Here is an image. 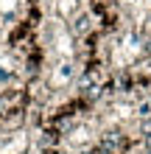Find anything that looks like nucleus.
Listing matches in <instances>:
<instances>
[{
	"mask_svg": "<svg viewBox=\"0 0 151 154\" xmlns=\"http://www.w3.org/2000/svg\"><path fill=\"white\" fill-rule=\"evenodd\" d=\"M70 31H73L76 37H84V34L90 31V17L87 14H76L73 20H70Z\"/></svg>",
	"mask_w": 151,
	"mask_h": 154,
	"instance_id": "f257e3e1",
	"label": "nucleus"
},
{
	"mask_svg": "<svg viewBox=\"0 0 151 154\" xmlns=\"http://www.w3.org/2000/svg\"><path fill=\"white\" fill-rule=\"evenodd\" d=\"M73 73H76L73 65H70V62H62V65L56 67V81H70V79H73Z\"/></svg>",
	"mask_w": 151,
	"mask_h": 154,
	"instance_id": "f03ea898",
	"label": "nucleus"
},
{
	"mask_svg": "<svg viewBox=\"0 0 151 154\" xmlns=\"http://www.w3.org/2000/svg\"><path fill=\"white\" fill-rule=\"evenodd\" d=\"M137 115L140 118H151V98H146V101L137 104Z\"/></svg>",
	"mask_w": 151,
	"mask_h": 154,
	"instance_id": "7ed1b4c3",
	"label": "nucleus"
},
{
	"mask_svg": "<svg viewBox=\"0 0 151 154\" xmlns=\"http://www.w3.org/2000/svg\"><path fill=\"white\" fill-rule=\"evenodd\" d=\"M8 109H11V104H8V98H6V93H0V118H3Z\"/></svg>",
	"mask_w": 151,
	"mask_h": 154,
	"instance_id": "20e7f679",
	"label": "nucleus"
}]
</instances>
